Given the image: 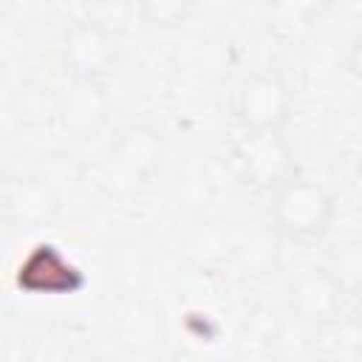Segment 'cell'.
<instances>
[{
    "mask_svg": "<svg viewBox=\"0 0 362 362\" xmlns=\"http://www.w3.org/2000/svg\"><path fill=\"white\" fill-rule=\"evenodd\" d=\"M288 308L311 328H331L345 308V280L325 266H305L288 283Z\"/></svg>",
    "mask_w": 362,
    "mask_h": 362,
    "instance_id": "3",
    "label": "cell"
},
{
    "mask_svg": "<svg viewBox=\"0 0 362 362\" xmlns=\"http://www.w3.org/2000/svg\"><path fill=\"white\" fill-rule=\"evenodd\" d=\"M59 212V192L45 175H25L14 181L11 192V206H8V221L17 226H45L57 218Z\"/></svg>",
    "mask_w": 362,
    "mask_h": 362,
    "instance_id": "8",
    "label": "cell"
},
{
    "mask_svg": "<svg viewBox=\"0 0 362 362\" xmlns=\"http://www.w3.org/2000/svg\"><path fill=\"white\" fill-rule=\"evenodd\" d=\"M136 6H139V14L147 25L175 28L192 14L195 0H136Z\"/></svg>",
    "mask_w": 362,
    "mask_h": 362,
    "instance_id": "11",
    "label": "cell"
},
{
    "mask_svg": "<svg viewBox=\"0 0 362 362\" xmlns=\"http://www.w3.org/2000/svg\"><path fill=\"white\" fill-rule=\"evenodd\" d=\"M328 6L331 0H269V14L277 28L300 31L308 28Z\"/></svg>",
    "mask_w": 362,
    "mask_h": 362,
    "instance_id": "10",
    "label": "cell"
},
{
    "mask_svg": "<svg viewBox=\"0 0 362 362\" xmlns=\"http://www.w3.org/2000/svg\"><path fill=\"white\" fill-rule=\"evenodd\" d=\"M11 110L23 124L57 122V90L40 82H25L11 99Z\"/></svg>",
    "mask_w": 362,
    "mask_h": 362,
    "instance_id": "9",
    "label": "cell"
},
{
    "mask_svg": "<svg viewBox=\"0 0 362 362\" xmlns=\"http://www.w3.org/2000/svg\"><path fill=\"white\" fill-rule=\"evenodd\" d=\"M14 175L0 170V218L8 215V206H11V192H14Z\"/></svg>",
    "mask_w": 362,
    "mask_h": 362,
    "instance_id": "12",
    "label": "cell"
},
{
    "mask_svg": "<svg viewBox=\"0 0 362 362\" xmlns=\"http://www.w3.org/2000/svg\"><path fill=\"white\" fill-rule=\"evenodd\" d=\"M294 96L280 74L263 71L240 82L235 93V116L243 130H283L291 119Z\"/></svg>",
    "mask_w": 362,
    "mask_h": 362,
    "instance_id": "4",
    "label": "cell"
},
{
    "mask_svg": "<svg viewBox=\"0 0 362 362\" xmlns=\"http://www.w3.org/2000/svg\"><path fill=\"white\" fill-rule=\"evenodd\" d=\"M334 212H337V201L331 189L317 178L291 173L286 181L274 187V201H272L274 229L294 243L320 240L328 232Z\"/></svg>",
    "mask_w": 362,
    "mask_h": 362,
    "instance_id": "1",
    "label": "cell"
},
{
    "mask_svg": "<svg viewBox=\"0 0 362 362\" xmlns=\"http://www.w3.org/2000/svg\"><path fill=\"white\" fill-rule=\"evenodd\" d=\"M235 164L246 184L274 189L294 173V158L277 130H243L235 144Z\"/></svg>",
    "mask_w": 362,
    "mask_h": 362,
    "instance_id": "6",
    "label": "cell"
},
{
    "mask_svg": "<svg viewBox=\"0 0 362 362\" xmlns=\"http://www.w3.org/2000/svg\"><path fill=\"white\" fill-rule=\"evenodd\" d=\"M164 161V136L158 127L133 122L116 130L113 141L107 144V178L119 187L136 189L144 187Z\"/></svg>",
    "mask_w": 362,
    "mask_h": 362,
    "instance_id": "2",
    "label": "cell"
},
{
    "mask_svg": "<svg viewBox=\"0 0 362 362\" xmlns=\"http://www.w3.org/2000/svg\"><path fill=\"white\" fill-rule=\"evenodd\" d=\"M119 40L107 23L96 17L76 20L62 37V62L71 76L105 79L119 65Z\"/></svg>",
    "mask_w": 362,
    "mask_h": 362,
    "instance_id": "5",
    "label": "cell"
},
{
    "mask_svg": "<svg viewBox=\"0 0 362 362\" xmlns=\"http://www.w3.org/2000/svg\"><path fill=\"white\" fill-rule=\"evenodd\" d=\"M110 119V93L105 79L71 76V82L57 90V124L74 139L96 136Z\"/></svg>",
    "mask_w": 362,
    "mask_h": 362,
    "instance_id": "7",
    "label": "cell"
}]
</instances>
